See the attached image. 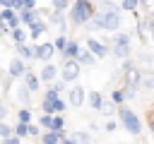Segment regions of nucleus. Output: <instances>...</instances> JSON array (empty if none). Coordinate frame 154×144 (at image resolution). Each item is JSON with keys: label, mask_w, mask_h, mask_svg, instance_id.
Masks as SVG:
<instances>
[{"label": "nucleus", "mask_w": 154, "mask_h": 144, "mask_svg": "<svg viewBox=\"0 0 154 144\" xmlns=\"http://www.w3.org/2000/svg\"><path fill=\"white\" fill-rule=\"evenodd\" d=\"M91 29H99V26H103V29H118L120 26V14L118 12H106V14H99L96 19H94V24H89Z\"/></svg>", "instance_id": "nucleus-1"}, {"label": "nucleus", "mask_w": 154, "mask_h": 144, "mask_svg": "<svg viewBox=\"0 0 154 144\" xmlns=\"http://www.w3.org/2000/svg\"><path fill=\"white\" fill-rule=\"evenodd\" d=\"M89 14H91L89 2H87V0H79V2L72 7V14H70V17H72V22H75V24H84V22L89 19Z\"/></svg>", "instance_id": "nucleus-2"}, {"label": "nucleus", "mask_w": 154, "mask_h": 144, "mask_svg": "<svg viewBox=\"0 0 154 144\" xmlns=\"http://www.w3.org/2000/svg\"><path fill=\"white\" fill-rule=\"evenodd\" d=\"M120 118H123V122H125V127H128V130H130L132 134H137V132H140V127H142V125H140V120H137V115H135V113H132L130 108H123V110H120Z\"/></svg>", "instance_id": "nucleus-3"}, {"label": "nucleus", "mask_w": 154, "mask_h": 144, "mask_svg": "<svg viewBox=\"0 0 154 144\" xmlns=\"http://www.w3.org/2000/svg\"><path fill=\"white\" fill-rule=\"evenodd\" d=\"M43 108L51 113V110H63V101L58 98V91L55 89H51L48 91V96H46V101H43Z\"/></svg>", "instance_id": "nucleus-4"}, {"label": "nucleus", "mask_w": 154, "mask_h": 144, "mask_svg": "<svg viewBox=\"0 0 154 144\" xmlns=\"http://www.w3.org/2000/svg\"><path fill=\"white\" fill-rule=\"evenodd\" d=\"M113 50H116V55H118V58H125V55L130 53V41H128V36H118V41H116Z\"/></svg>", "instance_id": "nucleus-5"}, {"label": "nucleus", "mask_w": 154, "mask_h": 144, "mask_svg": "<svg viewBox=\"0 0 154 144\" xmlns=\"http://www.w3.org/2000/svg\"><path fill=\"white\" fill-rule=\"evenodd\" d=\"M77 74H79V65H77V62H65L63 77H65L67 82H72V79H77Z\"/></svg>", "instance_id": "nucleus-6"}, {"label": "nucleus", "mask_w": 154, "mask_h": 144, "mask_svg": "<svg viewBox=\"0 0 154 144\" xmlns=\"http://www.w3.org/2000/svg\"><path fill=\"white\" fill-rule=\"evenodd\" d=\"M0 24H2V26H17V24H19V19L14 17V12L5 10V12H0Z\"/></svg>", "instance_id": "nucleus-7"}, {"label": "nucleus", "mask_w": 154, "mask_h": 144, "mask_svg": "<svg viewBox=\"0 0 154 144\" xmlns=\"http://www.w3.org/2000/svg\"><path fill=\"white\" fill-rule=\"evenodd\" d=\"M53 43H41L38 48H36V58H41V60H51V55H53Z\"/></svg>", "instance_id": "nucleus-8"}, {"label": "nucleus", "mask_w": 154, "mask_h": 144, "mask_svg": "<svg viewBox=\"0 0 154 144\" xmlns=\"http://www.w3.org/2000/svg\"><path fill=\"white\" fill-rule=\"evenodd\" d=\"M41 122H43L46 127H51V130H58V132H60V127H63V118H51V115H46V118H41Z\"/></svg>", "instance_id": "nucleus-9"}, {"label": "nucleus", "mask_w": 154, "mask_h": 144, "mask_svg": "<svg viewBox=\"0 0 154 144\" xmlns=\"http://www.w3.org/2000/svg\"><path fill=\"white\" fill-rule=\"evenodd\" d=\"M82 101H84V91H82L79 86L72 89V91H70V103H72V106H79Z\"/></svg>", "instance_id": "nucleus-10"}, {"label": "nucleus", "mask_w": 154, "mask_h": 144, "mask_svg": "<svg viewBox=\"0 0 154 144\" xmlns=\"http://www.w3.org/2000/svg\"><path fill=\"white\" fill-rule=\"evenodd\" d=\"M87 43H89V50H91V53H96V55H103V53H106V48H103L99 41L91 38V41H87Z\"/></svg>", "instance_id": "nucleus-11"}, {"label": "nucleus", "mask_w": 154, "mask_h": 144, "mask_svg": "<svg viewBox=\"0 0 154 144\" xmlns=\"http://www.w3.org/2000/svg\"><path fill=\"white\" fill-rule=\"evenodd\" d=\"M53 77H55V67H53V65H46L43 72H41V79H43V82H51Z\"/></svg>", "instance_id": "nucleus-12"}, {"label": "nucleus", "mask_w": 154, "mask_h": 144, "mask_svg": "<svg viewBox=\"0 0 154 144\" xmlns=\"http://www.w3.org/2000/svg\"><path fill=\"white\" fill-rule=\"evenodd\" d=\"M58 139H60V132H58V130H51V132L43 137V144H58Z\"/></svg>", "instance_id": "nucleus-13"}, {"label": "nucleus", "mask_w": 154, "mask_h": 144, "mask_svg": "<svg viewBox=\"0 0 154 144\" xmlns=\"http://www.w3.org/2000/svg\"><path fill=\"white\" fill-rule=\"evenodd\" d=\"M10 72H12L14 77H17V74H22V72H24V62H22V60H14V62L10 65Z\"/></svg>", "instance_id": "nucleus-14"}, {"label": "nucleus", "mask_w": 154, "mask_h": 144, "mask_svg": "<svg viewBox=\"0 0 154 144\" xmlns=\"http://www.w3.org/2000/svg\"><path fill=\"white\" fill-rule=\"evenodd\" d=\"M72 142H75V144H89V137H87L84 132H75V134H72Z\"/></svg>", "instance_id": "nucleus-15"}, {"label": "nucleus", "mask_w": 154, "mask_h": 144, "mask_svg": "<svg viewBox=\"0 0 154 144\" xmlns=\"http://www.w3.org/2000/svg\"><path fill=\"white\" fill-rule=\"evenodd\" d=\"M89 103H91V108H101V94L94 91V94L89 96Z\"/></svg>", "instance_id": "nucleus-16"}, {"label": "nucleus", "mask_w": 154, "mask_h": 144, "mask_svg": "<svg viewBox=\"0 0 154 144\" xmlns=\"http://www.w3.org/2000/svg\"><path fill=\"white\" fill-rule=\"evenodd\" d=\"M43 29H46V26H43L41 22H34V24H31V36H38Z\"/></svg>", "instance_id": "nucleus-17"}, {"label": "nucleus", "mask_w": 154, "mask_h": 144, "mask_svg": "<svg viewBox=\"0 0 154 144\" xmlns=\"http://www.w3.org/2000/svg\"><path fill=\"white\" fill-rule=\"evenodd\" d=\"M12 34H14V41H17V43H24V38H26V34H24L22 29H14Z\"/></svg>", "instance_id": "nucleus-18"}, {"label": "nucleus", "mask_w": 154, "mask_h": 144, "mask_svg": "<svg viewBox=\"0 0 154 144\" xmlns=\"http://www.w3.org/2000/svg\"><path fill=\"white\" fill-rule=\"evenodd\" d=\"M26 86H29L31 91H34V89H38V82H36V77H34V74H29V77H26Z\"/></svg>", "instance_id": "nucleus-19"}, {"label": "nucleus", "mask_w": 154, "mask_h": 144, "mask_svg": "<svg viewBox=\"0 0 154 144\" xmlns=\"http://www.w3.org/2000/svg\"><path fill=\"white\" fill-rule=\"evenodd\" d=\"M77 58H79V60H82V62H87V65H91V62H94V60H91V55H89V53H77Z\"/></svg>", "instance_id": "nucleus-20"}, {"label": "nucleus", "mask_w": 154, "mask_h": 144, "mask_svg": "<svg viewBox=\"0 0 154 144\" xmlns=\"http://www.w3.org/2000/svg\"><path fill=\"white\" fill-rule=\"evenodd\" d=\"M123 7L125 10H135L137 7V0H123Z\"/></svg>", "instance_id": "nucleus-21"}, {"label": "nucleus", "mask_w": 154, "mask_h": 144, "mask_svg": "<svg viewBox=\"0 0 154 144\" xmlns=\"http://www.w3.org/2000/svg\"><path fill=\"white\" fill-rule=\"evenodd\" d=\"M26 132H29V127H26L24 122H19V125H17V134L22 137V134H26Z\"/></svg>", "instance_id": "nucleus-22"}, {"label": "nucleus", "mask_w": 154, "mask_h": 144, "mask_svg": "<svg viewBox=\"0 0 154 144\" xmlns=\"http://www.w3.org/2000/svg\"><path fill=\"white\" fill-rule=\"evenodd\" d=\"M19 122H24V125L29 122V110H22V113H19Z\"/></svg>", "instance_id": "nucleus-23"}, {"label": "nucleus", "mask_w": 154, "mask_h": 144, "mask_svg": "<svg viewBox=\"0 0 154 144\" xmlns=\"http://www.w3.org/2000/svg\"><path fill=\"white\" fill-rule=\"evenodd\" d=\"M0 5H5L10 10V7H17V0H0Z\"/></svg>", "instance_id": "nucleus-24"}, {"label": "nucleus", "mask_w": 154, "mask_h": 144, "mask_svg": "<svg viewBox=\"0 0 154 144\" xmlns=\"http://www.w3.org/2000/svg\"><path fill=\"white\" fill-rule=\"evenodd\" d=\"M53 5H55L58 10H63V7H67V0H53Z\"/></svg>", "instance_id": "nucleus-25"}, {"label": "nucleus", "mask_w": 154, "mask_h": 144, "mask_svg": "<svg viewBox=\"0 0 154 144\" xmlns=\"http://www.w3.org/2000/svg\"><path fill=\"white\" fill-rule=\"evenodd\" d=\"M113 101L120 103V101H123V94H120V91H113Z\"/></svg>", "instance_id": "nucleus-26"}, {"label": "nucleus", "mask_w": 154, "mask_h": 144, "mask_svg": "<svg viewBox=\"0 0 154 144\" xmlns=\"http://www.w3.org/2000/svg\"><path fill=\"white\" fill-rule=\"evenodd\" d=\"M0 134L7 137V134H10V127H7V125H0Z\"/></svg>", "instance_id": "nucleus-27"}, {"label": "nucleus", "mask_w": 154, "mask_h": 144, "mask_svg": "<svg viewBox=\"0 0 154 144\" xmlns=\"http://www.w3.org/2000/svg\"><path fill=\"white\" fill-rule=\"evenodd\" d=\"M34 19V12H24V22H31Z\"/></svg>", "instance_id": "nucleus-28"}, {"label": "nucleus", "mask_w": 154, "mask_h": 144, "mask_svg": "<svg viewBox=\"0 0 154 144\" xmlns=\"http://www.w3.org/2000/svg\"><path fill=\"white\" fill-rule=\"evenodd\" d=\"M55 46H58V48H65V38H63V36H60V38H58V41H55Z\"/></svg>", "instance_id": "nucleus-29"}, {"label": "nucleus", "mask_w": 154, "mask_h": 144, "mask_svg": "<svg viewBox=\"0 0 154 144\" xmlns=\"http://www.w3.org/2000/svg\"><path fill=\"white\" fill-rule=\"evenodd\" d=\"M75 53H79V50H77V46H70V48H67V55H75Z\"/></svg>", "instance_id": "nucleus-30"}, {"label": "nucleus", "mask_w": 154, "mask_h": 144, "mask_svg": "<svg viewBox=\"0 0 154 144\" xmlns=\"http://www.w3.org/2000/svg\"><path fill=\"white\" fill-rule=\"evenodd\" d=\"M19 53H22V55H31V50H29V48H24V46H19Z\"/></svg>", "instance_id": "nucleus-31"}, {"label": "nucleus", "mask_w": 154, "mask_h": 144, "mask_svg": "<svg viewBox=\"0 0 154 144\" xmlns=\"http://www.w3.org/2000/svg\"><path fill=\"white\" fill-rule=\"evenodd\" d=\"M34 2H36V0H24V7H26V10H31V7H34Z\"/></svg>", "instance_id": "nucleus-32"}, {"label": "nucleus", "mask_w": 154, "mask_h": 144, "mask_svg": "<svg viewBox=\"0 0 154 144\" xmlns=\"http://www.w3.org/2000/svg\"><path fill=\"white\" fill-rule=\"evenodd\" d=\"M5 144H19V139H17V137H7V142H5Z\"/></svg>", "instance_id": "nucleus-33"}, {"label": "nucleus", "mask_w": 154, "mask_h": 144, "mask_svg": "<svg viewBox=\"0 0 154 144\" xmlns=\"http://www.w3.org/2000/svg\"><path fill=\"white\" fill-rule=\"evenodd\" d=\"M63 144H75V142H72V139H67V142H63Z\"/></svg>", "instance_id": "nucleus-34"}, {"label": "nucleus", "mask_w": 154, "mask_h": 144, "mask_svg": "<svg viewBox=\"0 0 154 144\" xmlns=\"http://www.w3.org/2000/svg\"><path fill=\"white\" fill-rule=\"evenodd\" d=\"M2 115H5V110H2V108H0V118H2Z\"/></svg>", "instance_id": "nucleus-35"}, {"label": "nucleus", "mask_w": 154, "mask_h": 144, "mask_svg": "<svg viewBox=\"0 0 154 144\" xmlns=\"http://www.w3.org/2000/svg\"><path fill=\"white\" fill-rule=\"evenodd\" d=\"M152 36H154V29H152Z\"/></svg>", "instance_id": "nucleus-36"}]
</instances>
